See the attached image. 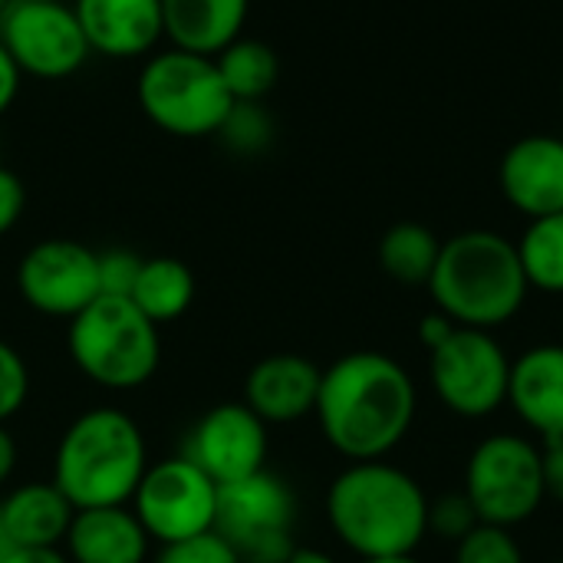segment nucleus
I'll return each instance as SVG.
<instances>
[{
    "label": "nucleus",
    "mask_w": 563,
    "mask_h": 563,
    "mask_svg": "<svg viewBox=\"0 0 563 563\" xmlns=\"http://www.w3.org/2000/svg\"><path fill=\"white\" fill-rule=\"evenodd\" d=\"M429 379L439 402L459 419H488L508 406L511 356L492 330L459 327L429 353Z\"/></svg>",
    "instance_id": "9"
},
{
    "label": "nucleus",
    "mask_w": 563,
    "mask_h": 563,
    "mask_svg": "<svg viewBox=\"0 0 563 563\" xmlns=\"http://www.w3.org/2000/svg\"><path fill=\"white\" fill-rule=\"evenodd\" d=\"M478 515L472 508V501L465 498V492L455 495H442L439 501H429V531H435L442 541L459 544L465 534H472L478 528Z\"/></svg>",
    "instance_id": "27"
},
{
    "label": "nucleus",
    "mask_w": 563,
    "mask_h": 563,
    "mask_svg": "<svg viewBox=\"0 0 563 563\" xmlns=\"http://www.w3.org/2000/svg\"><path fill=\"white\" fill-rule=\"evenodd\" d=\"M92 56L145 59L165 40L162 0H73Z\"/></svg>",
    "instance_id": "14"
},
{
    "label": "nucleus",
    "mask_w": 563,
    "mask_h": 563,
    "mask_svg": "<svg viewBox=\"0 0 563 563\" xmlns=\"http://www.w3.org/2000/svg\"><path fill=\"white\" fill-rule=\"evenodd\" d=\"M287 563H340L336 558H330V554H323V551H313V548H297Z\"/></svg>",
    "instance_id": "37"
},
{
    "label": "nucleus",
    "mask_w": 563,
    "mask_h": 563,
    "mask_svg": "<svg viewBox=\"0 0 563 563\" xmlns=\"http://www.w3.org/2000/svg\"><path fill=\"white\" fill-rule=\"evenodd\" d=\"M16 290L26 307L73 320L102 294L99 254L69 238H46L20 257Z\"/></svg>",
    "instance_id": "12"
},
{
    "label": "nucleus",
    "mask_w": 563,
    "mask_h": 563,
    "mask_svg": "<svg viewBox=\"0 0 563 563\" xmlns=\"http://www.w3.org/2000/svg\"><path fill=\"white\" fill-rule=\"evenodd\" d=\"M498 185L505 201L531 221L563 211V139L525 135L511 142L498 165Z\"/></svg>",
    "instance_id": "15"
},
{
    "label": "nucleus",
    "mask_w": 563,
    "mask_h": 563,
    "mask_svg": "<svg viewBox=\"0 0 563 563\" xmlns=\"http://www.w3.org/2000/svg\"><path fill=\"white\" fill-rule=\"evenodd\" d=\"M462 492L482 525L511 531L531 521L548 498L541 449L515 432H495L482 439L468 455Z\"/></svg>",
    "instance_id": "7"
},
{
    "label": "nucleus",
    "mask_w": 563,
    "mask_h": 563,
    "mask_svg": "<svg viewBox=\"0 0 563 563\" xmlns=\"http://www.w3.org/2000/svg\"><path fill=\"white\" fill-rule=\"evenodd\" d=\"M76 508L49 482H30L0 505V528L13 548H56L66 541Z\"/></svg>",
    "instance_id": "20"
},
{
    "label": "nucleus",
    "mask_w": 563,
    "mask_h": 563,
    "mask_svg": "<svg viewBox=\"0 0 563 563\" xmlns=\"http://www.w3.org/2000/svg\"><path fill=\"white\" fill-rule=\"evenodd\" d=\"M327 518L360 561L409 558L429 534V495L386 459L350 462L327 492Z\"/></svg>",
    "instance_id": "2"
},
{
    "label": "nucleus",
    "mask_w": 563,
    "mask_h": 563,
    "mask_svg": "<svg viewBox=\"0 0 563 563\" xmlns=\"http://www.w3.org/2000/svg\"><path fill=\"white\" fill-rule=\"evenodd\" d=\"M323 369L300 353L264 356L244 383V406L264 422H297L317 409Z\"/></svg>",
    "instance_id": "16"
},
{
    "label": "nucleus",
    "mask_w": 563,
    "mask_h": 563,
    "mask_svg": "<svg viewBox=\"0 0 563 563\" xmlns=\"http://www.w3.org/2000/svg\"><path fill=\"white\" fill-rule=\"evenodd\" d=\"M419 393L409 369L379 350H356L323 369L317 422L323 439L350 462L386 459L409 432Z\"/></svg>",
    "instance_id": "1"
},
{
    "label": "nucleus",
    "mask_w": 563,
    "mask_h": 563,
    "mask_svg": "<svg viewBox=\"0 0 563 563\" xmlns=\"http://www.w3.org/2000/svg\"><path fill=\"white\" fill-rule=\"evenodd\" d=\"M363 563H422L416 554H409V558H383V561H363Z\"/></svg>",
    "instance_id": "38"
},
{
    "label": "nucleus",
    "mask_w": 563,
    "mask_h": 563,
    "mask_svg": "<svg viewBox=\"0 0 563 563\" xmlns=\"http://www.w3.org/2000/svg\"><path fill=\"white\" fill-rule=\"evenodd\" d=\"M20 86H23V76H20V69L13 66L10 53L0 43V119L13 109V102L20 96Z\"/></svg>",
    "instance_id": "34"
},
{
    "label": "nucleus",
    "mask_w": 563,
    "mask_h": 563,
    "mask_svg": "<svg viewBox=\"0 0 563 563\" xmlns=\"http://www.w3.org/2000/svg\"><path fill=\"white\" fill-rule=\"evenodd\" d=\"M214 63L234 102H264V96L277 86V76H280L277 53L264 40H254V36L234 40L214 56Z\"/></svg>",
    "instance_id": "22"
},
{
    "label": "nucleus",
    "mask_w": 563,
    "mask_h": 563,
    "mask_svg": "<svg viewBox=\"0 0 563 563\" xmlns=\"http://www.w3.org/2000/svg\"><path fill=\"white\" fill-rule=\"evenodd\" d=\"M518 257L531 290L541 294H563V211L534 218L521 241Z\"/></svg>",
    "instance_id": "24"
},
{
    "label": "nucleus",
    "mask_w": 563,
    "mask_h": 563,
    "mask_svg": "<svg viewBox=\"0 0 563 563\" xmlns=\"http://www.w3.org/2000/svg\"><path fill=\"white\" fill-rule=\"evenodd\" d=\"M455 330H459V323H455L452 317H445L442 310H435V313L422 317V323H419V340H422V346L432 353V350H439Z\"/></svg>",
    "instance_id": "33"
},
{
    "label": "nucleus",
    "mask_w": 563,
    "mask_h": 563,
    "mask_svg": "<svg viewBox=\"0 0 563 563\" xmlns=\"http://www.w3.org/2000/svg\"><path fill=\"white\" fill-rule=\"evenodd\" d=\"M66 548L73 563H145L148 534L125 505L86 508L73 515Z\"/></svg>",
    "instance_id": "19"
},
{
    "label": "nucleus",
    "mask_w": 563,
    "mask_h": 563,
    "mask_svg": "<svg viewBox=\"0 0 563 563\" xmlns=\"http://www.w3.org/2000/svg\"><path fill=\"white\" fill-rule=\"evenodd\" d=\"M23 211H26V185L13 168L0 165V238L20 224Z\"/></svg>",
    "instance_id": "31"
},
{
    "label": "nucleus",
    "mask_w": 563,
    "mask_h": 563,
    "mask_svg": "<svg viewBox=\"0 0 563 563\" xmlns=\"http://www.w3.org/2000/svg\"><path fill=\"white\" fill-rule=\"evenodd\" d=\"M158 563H241L234 548L208 531V534H198V538H188V541H175V544H162V554Z\"/></svg>",
    "instance_id": "29"
},
{
    "label": "nucleus",
    "mask_w": 563,
    "mask_h": 563,
    "mask_svg": "<svg viewBox=\"0 0 563 563\" xmlns=\"http://www.w3.org/2000/svg\"><path fill=\"white\" fill-rule=\"evenodd\" d=\"M142 261L145 257H139L125 247L102 251L99 254V290L106 297H129L135 287V277L142 271Z\"/></svg>",
    "instance_id": "30"
},
{
    "label": "nucleus",
    "mask_w": 563,
    "mask_h": 563,
    "mask_svg": "<svg viewBox=\"0 0 563 563\" xmlns=\"http://www.w3.org/2000/svg\"><path fill=\"white\" fill-rule=\"evenodd\" d=\"M439 251H442V241L435 238L432 228L419 221H399L379 241V264L396 284L426 287L435 271Z\"/></svg>",
    "instance_id": "23"
},
{
    "label": "nucleus",
    "mask_w": 563,
    "mask_h": 563,
    "mask_svg": "<svg viewBox=\"0 0 563 563\" xmlns=\"http://www.w3.org/2000/svg\"><path fill=\"white\" fill-rule=\"evenodd\" d=\"M0 43L20 76L40 82L69 79L92 56L73 3L63 0H13L0 20Z\"/></svg>",
    "instance_id": "10"
},
{
    "label": "nucleus",
    "mask_w": 563,
    "mask_h": 563,
    "mask_svg": "<svg viewBox=\"0 0 563 563\" xmlns=\"http://www.w3.org/2000/svg\"><path fill=\"white\" fill-rule=\"evenodd\" d=\"M13 465H16V442H13L10 432L0 426V485L13 475Z\"/></svg>",
    "instance_id": "36"
},
{
    "label": "nucleus",
    "mask_w": 563,
    "mask_h": 563,
    "mask_svg": "<svg viewBox=\"0 0 563 563\" xmlns=\"http://www.w3.org/2000/svg\"><path fill=\"white\" fill-rule=\"evenodd\" d=\"M30 396V369L23 356L0 340V426L23 409Z\"/></svg>",
    "instance_id": "28"
},
{
    "label": "nucleus",
    "mask_w": 563,
    "mask_h": 563,
    "mask_svg": "<svg viewBox=\"0 0 563 563\" xmlns=\"http://www.w3.org/2000/svg\"><path fill=\"white\" fill-rule=\"evenodd\" d=\"M10 3H13V0H0V20H3V13L10 10Z\"/></svg>",
    "instance_id": "39"
},
{
    "label": "nucleus",
    "mask_w": 563,
    "mask_h": 563,
    "mask_svg": "<svg viewBox=\"0 0 563 563\" xmlns=\"http://www.w3.org/2000/svg\"><path fill=\"white\" fill-rule=\"evenodd\" d=\"M0 563H69L56 548H10Z\"/></svg>",
    "instance_id": "35"
},
{
    "label": "nucleus",
    "mask_w": 563,
    "mask_h": 563,
    "mask_svg": "<svg viewBox=\"0 0 563 563\" xmlns=\"http://www.w3.org/2000/svg\"><path fill=\"white\" fill-rule=\"evenodd\" d=\"M63 3H73V0H63Z\"/></svg>",
    "instance_id": "40"
},
{
    "label": "nucleus",
    "mask_w": 563,
    "mask_h": 563,
    "mask_svg": "<svg viewBox=\"0 0 563 563\" xmlns=\"http://www.w3.org/2000/svg\"><path fill=\"white\" fill-rule=\"evenodd\" d=\"M455 563H525V551L508 528L478 525L455 544Z\"/></svg>",
    "instance_id": "26"
},
{
    "label": "nucleus",
    "mask_w": 563,
    "mask_h": 563,
    "mask_svg": "<svg viewBox=\"0 0 563 563\" xmlns=\"http://www.w3.org/2000/svg\"><path fill=\"white\" fill-rule=\"evenodd\" d=\"M251 0H162L165 43L175 49L218 56L244 36Z\"/></svg>",
    "instance_id": "18"
},
{
    "label": "nucleus",
    "mask_w": 563,
    "mask_h": 563,
    "mask_svg": "<svg viewBox=\"0 0 563 563\" xmlns=\"http://www.w3.org/2000/svg\"><path fill=\"white\" fill-rule=\"evenodd\" d=\"M218 139L234 155H261L274 139V119L264 102H234L218 129Z\"/></svg>",
    "instance_id": "25"
},
{
    "label": "nucleus",
    "mask_w": 563,
    "mask_h": 563,
    "mask_svg": "<svg viewBox=\"0 0 563 563\" xmlns=\"http://www.w3.org/2000/svg\"><path fill=\"white\" fill-rule=\"evenodd\" d=\"M135 99L145 119L175 139L218 135L234 96L228 92L214 56L188 49H155L135 76Z\"/></svg>",
    "instance_id": "5"
},
{
    "label": "nucleus",
    "mask_w": 563,
    "mask_h": 563,
    "mask_svg": "<svg viewBox=\"0 0 563 563\" xmlns=\"http://www.w3.org/2000/svg\"><path fill=\"white\" fill-rule=\"evenodd\" d=\"M129 300L158 327L178 320L195 300V274L178 257H145Z\"/></svg>",
    "instance_id": "21"
},
{
    "label": "nucleus",
    "mask_w": 563,
    "mask_h": 563,
    "mask_svg": "<svg viewBox=\"0 0 563 563\" xmlns=\"http://www.w3.org/2000/svg\"><path fill=\"white\" fill-rule=\"evenodd\" d=\"M66 343L79 373L115 393L145 386L162 360L158 327L129 297L99 294L69 320Z\"/></svg>",
    "instance_id": "6"
},
{
    "label": "nucleus",
    "mask_w": 563,
    "mask_h": 563,
    "mask_svg": "<svg viewBox=\"0 0 563 563\" xmlns=\"http://www.w3.org/2000/svg\"><path fill=\"white\" fill-rule=\"evenodd\" d=\"M145 468V439L139 426L119 409H92L59 439L53 485L76 511L119 508L132 501Z\"/></svg>",
    "instance_id": "4"
},
{
    "label": "nucleus",
    "mask_w": 563,
    "mask_h": 563,
    "mask_svg": "<svg viewBox=\"0 0 563 563\" xmlns=\"http://www.w3.org/2000/svg\"><path fill=\"white\" fill-rule=\"evenodd\" d=\"M214 485H231L264 472L267 422L247 406L224 402L211 409L191 432L188 455Z\"/></svg>",
    "instance_id": "13"
},
{
    "label": "nucleus",
    "mask_w": 563,
    "mask_h": 563,
    "mask_svg": "<svg viewBox=\"0 0 563 563\" xmlns=\"http://www.w3.org/2000/svg\"><path fill=\"white\" fill-rule=\"evenodd\" d=\"M426 287L445 317L472 330L505 327L521 313L531 294L518 244L485 228H472L442 241Z\"/></svg>",
    "instance_id": "3"
},
{
    "label": "nucleus",
    "mask_w": 563,
    "mask_h": 563,
    "mask_svg": "<svg viewBox=\"0 0 563 563\" xmlns=\"http://www.w3.org/2000/svg\"><path fill=\"white\" fill-rule=\"evenodd\" d=\"M132 505L148 538L158 544H175L214 531L218 485L181 455L145 468Z\"/></svg>",
    "instance_id": "11"
},
{
    "label": "nucleus",
    "mask_w": 563,
    "mask_h": 563,
    "mask_svg": "<svg viewBox=\"0 0 563 563\" xmlns=\"http://www.w3.org/2000/svg\"><path fill=\"white\" fill-rule=\"evenodd\" d=\"M508 406L544 442L563 439V343H541L511 360Z\"/></svg>",
    "instance_id": "17"
},
{
    "label": "nucleus",
    "mask_w": 563,
    "mask_h": 563,
    "mask_svg": "<svg viewBox=\"0 0 563 563\" xmlns=\"http://www.w3.org/2000/svg\"><path fill=\"white\" fill-rule=\"evenodd\" d=\"M554 563H563V558H561V561H554Z\"/></svg>",
    "instance_id": "41"
},
{
    "label": "nucleus",
    "mask_w": 563,
    "mask_h": 563,
    "mask_svg": "<svg viewBox=\"0 0 563 563\" xmlns=\"http://www.w3.org/2000/svg\"><path fill=\"white\" fill-rule=\"evenodd\" d=\"M541 472H544V492L548 498L563 505V439H548L541 449Z\"/></svg>",
    "instance_id": "32"
},
{
    "label": "nucleus",
    "mask_w": 563,
    "mask_h": 563,
    "mask_svg": "<svg viewBox=\"0 0 563 563\" xmlns=\"http://www.w3.org/2000/svg\"><path fill=\"white\" fill-rule=\"evenodd\" d=\"M294 521L297 498L287 482L267 468L251 478L218 485L214 534L234 548L241 563H287L297 551Z\"/></svg>",
    "instance_id": "8"
}]
</instances>
